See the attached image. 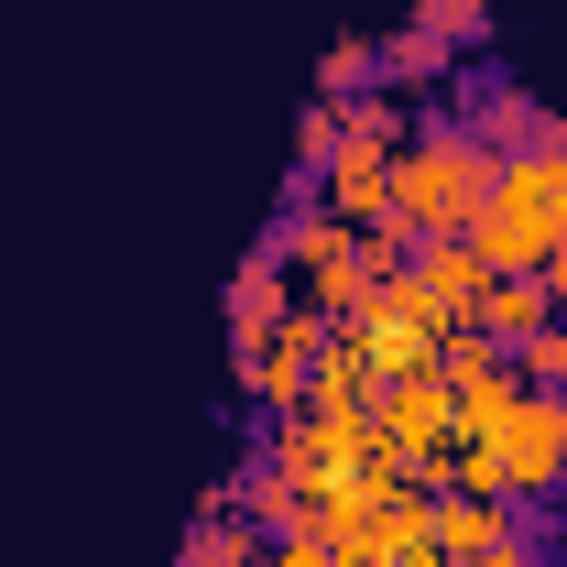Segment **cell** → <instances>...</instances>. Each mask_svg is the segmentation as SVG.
<instances>
[{"mask_svg":"<svg viewBox=\"0 0 567 567\" xmlns=\"http://www.w3.org/2000/svg\"><path fill=\"white\" fill-rule=\"evenodd\" d=\"M458 436H481V447L502 458V492L513 502L567 492V393H546V382L502 371V382H481V393H458Z\"/></svg>","mask_w":567,"mask_h":567,"instance_id":"obj_1","label":"cell"},{"mask_svg":"<svg viewBox=\"0 0 567 567\" xmlns=\"http://www.w3.org/2000/svg\"><path fill=\"white\" fill-rule=\"evenodd\" d=\"M492 175H502V153L481 132H415L393 153V218H404L415 240H458L470 208L492 197Z\"/></svg>","mask_w":567,"mask_h":567,"instance_id":"obj_2","label":"cell"},{"mask_svg":"<svg viewBox=\"0 0 567 567\" xmlns=\"http://www.w3.org/2000/svg\"><path fill=\"white\" fill-rule=\"evenodd\" d=\"M284 274H295V306H317V317H360L371 306V262H360V229L339 208H295L274 229Z\"/></svg>","mask_w":567,"mask_h":567,"instance_id":"obj_3","label":"cell"},{"mask_svg":"<svg viewBox=\"0 0 567 567\" xmlns=\"http://www.w3.org/2000/svg\"><path fill=\"white\" fill-rule=\"evenodd\" d=\"M371 447H382L404 481H436V458L458 447V393H447L436 371H415V382H382V393H371Z\"/></svg>","mask_w":567,"mask_h":567,"instance_id":"obj_4","label":"cell"},{"mask_svg":"<svg viewBox=\"0 0 567 567\" xmlns=\"http://www.w3.org/2000/svg\"><path fill=\"white\" fill-rule=\"evenodd\" d=\"M328 339H339V317L295 306L274 339H251V350H240V382H251L274 415H295V404H306V382H317V360H328Z\"/></svg>","mask_w":567,"mask_h":567,"instance_id":"obj_5","label":"cell"},{"mask_svg":"<svg viewBox=\"0 0 567 567\" xmlns=\"http://www.w3.org/2000/svg\"><path fill=\"white\" fill-rule=\"evenodd\" d=\"M492 274H546V251H557V229H546V208L513 186V175H492V197L470 208V229H458Z\"/></svg>","mask_w":567,"mask_h":567,"instance_id":"obj_6","label":"cell"},{"mask_svg":"<svg viewBox=\"0 0 567 567\" xmlns=\"http://www.w3.org/2000/svg\"><path fill=\"white\" fill-rule=\"evenodd\" d=\"M470 328H481L492 350H524L535 328H557V295H546V274H492L481 295H470Z\"/></svg>","mask_w":567,"mask_h":567,"instance_id":"obj_7","label":"cell"},{"mask_svg":"<svg viewBox=\"0 0 567 567\" xmlns=\"http://www.w3.org/2000/svg\"><path fill=\"white\" fill-rule=\"evenodd\" d=\"M317 175H328V208L350 218V229H382V218H393V153H371V142H339Z\"/></svg>","mask_w":567,"mask_h":567,"instance_id":"obj_8","label":"cell"},{"mask_svg":"<svg viewBox=\"0 0 567 567\" xmlns=\"http://www.w3.org/2000/svg\"><path fill=\"white\" fill-rule=\"evenodd\" d=\"M284 317H295V274H284V251H251V262H240V284H229V350L274 339Z\"/></svg>","mask_w":567,"mask_h":567,"instance_id":"obj_9","label":"cell"},{"mask_svg":"<svg viewBox=\"0 0 567 567\" xmlns=\"http://www.w3.org/2000/svg\"><path fill=\"white\" fill-rule=\"evenodd\" d=\"M229 502H240V492H218L208 513L186 524V557H175V567H262V546H274V535H262V524H240Z\"/></svg>","mask_w":567,"mask_h":567,"instance_id":"obj_10","label":"cell"},{"mask_svg":"<svg viewBox=\"0 0 567 567\" xmlns=\"http://www.w3.org/2000/svg\"><path fill=\"white\" fill-rule=\"evenodd\" d=\"M502 175H513V186H524V197L546 208V229L567 240V132H557V121H546V142H524V153H502Z\"/></svg>","mask_w":567,"mask_h":567,"instance_id":"obj_11","label":"cell"},{"mask_svg":"<svg viewBox=\"0 0 567 567\" xmlns=\"http://www.w3.org/2000/svg\"><path fill=\"white\" fill-rule=\"evenodd\" d=\"M470 132L492 142V153H524V142H546V121H535V99H513V87H492V99H481V121H470Z\"/></svg>","mask_w":567,"mask_h":567,"instance_id":"obj_12","label":"cell"},{"mask_svg":"<svg viewBox=\"0 0 567 567\" xmlns=\"http://www.w3.org/2000/svg\"><path fill=\"white\" fill-rule=\"evenodd\" d=\"M481 11H492V0H415V33H436V44L458 55V44H481Z\"/></svg>","mask_w":567,"mask_h":567,"instance_id":"obj_13","label":"cell"},{"mask_svg":"<svg viewBox=\"0 0 567 567\" xmlns=\"http://www.w3.org/2000/svg\"><path fill=\"white\" fill-rule=\"evenodd\" d=\"M436 66H447V44H436V33H415V22L382 44V76H393V87H415V76H436Z\"/></svg>","mask_w":567,"mask_h":567,"instance_id":"obj_14","label":"cell"},{"mask_svg":"<svg viewBox=\"0 0 567 567\" xmlns=\"http://www.w3.org/2000/svg\"><path fill=\"white\" fill-rule=\"evenodd\" d=\"M360 76H371V87H382V44H328V87H317V99H360Z\"/></svg>","mask_w":567,"mask_h":567,"instance_id":"obj_15","label":"cell"},{"mask_svg":"<svg viewBox=\"0 0 567 567\" xmlns=\"http://www.w3.org/2000/svg\"><path fill=\"white\" fill-rule=\"evenodd\" d=\"M513 371H524V382H546V393H567V317H557V328H535V339L513 350Z\"/></svg>","mask_w":567,"mask_h":567,"instance_id":"obj_16","label":"cell"},{"mask_svg":"<svg viewBox=\"0 0 567 567\" xmlns=\"http://www.w3.org/2000/svg\"><path fill=\"white\" fill-rule=\"evenodd\" d=\"M262 567H339V557H328V546H306V535H274V546H262Z\"/></svg>","mask_w":567,"mask_h":567,"instance_id":"obj_17","label":"cell"},{"mask_svg":"<svg viewBox=\"0 0 567 567\" xmlns=\"http://www.w3.org/2000/svg\"><path fill=\"white\" fill-rule=\"evenodd\" d=\"M546 295H557V317H567V240L546 251Z\"/></svg>","mask_w":567,"mask_h":567,"instance_id":"obj_18","label":"cell"}]
</instances>
